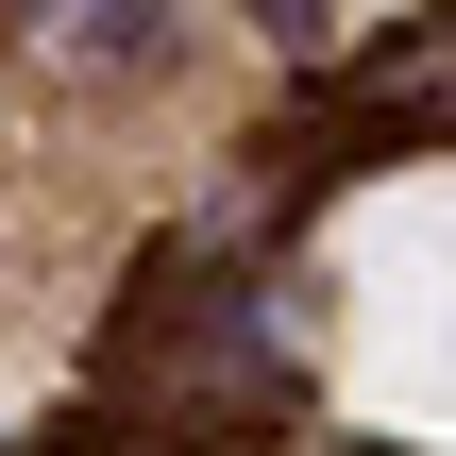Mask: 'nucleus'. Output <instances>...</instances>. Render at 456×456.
<instances>
[{
	"label": "nucleus",
	"mask_w": 456,
	"mask_h": 456,
	"mask_svg": "<svg viewBox=\"0 0 456 456\" xmlns=\"http://www.w3.org/2000/svg\"><path fill=\"white\" fill-rule=\"evenodd\" d=\"M322 372L355 423L456 456V169H389L322 237Z\"/></svg>",
	"instance_id": "f257e3e1"
}]
</instances>
